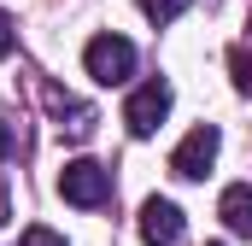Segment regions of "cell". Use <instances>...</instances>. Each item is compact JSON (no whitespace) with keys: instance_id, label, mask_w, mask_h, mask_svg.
<instances>
[{"instance_id":"7a4b0ae2","label":"cell","mask_w":252,"mask_h":246,"mask_svg":"<svg viewBox=\"0 0 252 246\" xmlns=\"http://www.w3.org/2000/svg\"><path fill=\"white\" fill-rule=\"evenodd\" d=\"M59 193L70 205H82V211H94V205H106L112 199V170L106 164H94V158H70L59 170Z\"/></svg>"},{"instance_id":"9c48e42d","label":"cell","mask_w":252,"mask_h":246,"mask_svg":"<svg viewBox=\"0 0 252 246\" xmlns=\"http://www.w3.org/2000/svg\"><path fill=\"white\" fill-rule=\"evenodd\" d=\"M229 70H235V88H247V94H252V59H247V47L229 53Z\"/></svg>"},{"instance_id":"7c38bea8","label":"cell","mask_w":252,"mask_h":246,"mask_svg":"<svg viewBox=\"0 0 252 246\" xmlns=\"http://www.w3.org/2000/svg\"><path fill=\"white\" fill-rule=\"evenodd\" d=\"M6 153H12V129L0 123V158H6Z\"/></svg>"},{"instance_id":"8fae6325","label":"cell","mask_w":252,"mask_h":246,"mask_svg":"<svg viewBox=\"0 0 252 246\" xmlns=\"http://www.w3.org/2000/svg\"><path fill=\"white\" fill-rule=\"evenodd\" d=\"M12 47H18V30H12V12H6V6H0V59H6V53H12Z\"/></svg>"},{"instance_id":"8992f818","label":"cell","mask_w":252,"mask_h":246,"mask_svg":"<svg viewBox=\"0 0 252 246\" xmlns=\"http://www.w3.org/2000/svg\"><path fill=\"white\" fill-rule=\"evenodd\" d=\"M47 106H53V118H59V129L70 135V141H88V135H94V112H88L82 100H70V94H59V88H47Z\"/></svg>"},{"instance_id":"5b68a950","label":"cell","mask_w":252,"mask_h":246,"mask_svg":"<svg viewBox=\"0 0 252 246\" xmlns=\"http://www.w3.org/2000/svg\"><path fill=\"white\" fill-rule=\"evenodd\" d=\"M141 241L147 246H176L182 241V211L170 199H147L141 205Z\"/></svg>"},{"instance_id":"30bf717a","label":"cell","mask_w":252,"mask_h":246,"mask_svg":"<svg viewBox=\"0 0 252 246\" xmlns=\"http://www.w3.org/2000/svg\"><path fill=\"white\" fill-rule=\"evenodd\" d=\"M18 246H64V235H53V229L35 223V229H24V241H18Z\"/></svg>"},{"instance_id":"6da1fadb","label":"cell","mask_w":252,"mask_h":246,"mask_svg":"<svg viewBox=\"0 0 252 246\" xmlns=\"http://www.w3.org/2000/svg\"><path fill=\"white\" fill-rule=\"evenodd\" d=\"M82 64H88V76L100 88H118V82L135 76V41H124V35H94L82 47Z\"/></svg>"},{"instance_id":"4fadbf2b","label":"cell","mask_w":252,"mask_h":246,"mask_svg":"<svg viewBox=\"0 0 252 246\" xmlns=\"http://www.w3.org/2000/svg\"><path fill=\"white\" fill-rule=\"evenodd\" d=\"M6 211H12V199H6V187H0V223H6Z\"/></svg>"},{"instance_id":"277c9868","label":"cell","mask_w":252,"mask_h":246,"mask_svg":"<svg viewBox=\"0 0 252 246\" xmlns=\"http://www.w3.org/2000/svg\"><path fill=\"white\" fill-rule=\"evenodd\" d=\"M217 147H223V135H217L211 123H199V129H188V135H182V147L170 153V170H176L182 182H199V176L217 164Z\"/></svg>"},{"instance_id":"3957f363","label":"cell","mask_w":252,"mask_h":246,"mask_svg":"<svg viewBox=\"0 0 252 246\" xmlns=\"http://www.w3.org/2000/svg\"><path fill=\"white\" fill-rule=\"evenodd\" d=\"M164 118H170V82H164V76L141 82V88L124 100V123H129V135H141V141H147Z\"/></svg>"},{"instance_id":"ba28073f","label":"cell","mask_w":252,"mask_h":246,"mask_svg":"<svg viewBox=\"0 0 252 246\" xmlns=\"http://www.w3.org/2000/svg\"><path fill=\"white\" fill-rule=\"evenodd\" d=\"M188 6H193V0H141V12H147V18H153L158 30H164V24H176V18H182Z\"/></svg>"},{"instance_id":"52a82bcc","label":"cell","mask_w":252,"mask_h":246,"mask_svg":"<svg viewBox=\"0 0 252 246\" xmlns=\"http://www.w3.org/2000/svg\"><path fill=\"white\" fill-rule=\"evenodd\" d=\"M217 217L229 223V235H247V241H252V187H247V182L223 187V199H217Z\"/></svg>"}]
</instances>
